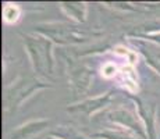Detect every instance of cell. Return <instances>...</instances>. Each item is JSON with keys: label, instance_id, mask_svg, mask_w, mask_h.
I'll return each mask as SVG.
<instances>
[{"label": "cell", "instance_id": "obj_4", "mask_svg": "<svg viewBox=\"0 0 160 139\" xmlns=\"http://www.w3.org/2000/svg\"><path fill=\"white\" fill-rule=\"evenodd\" d=\"M130 97L137 104L138 117L141 118V121H142V124L146 129L148 139H156V134H158V128H156L158 114H156L155 106L150 103H146L145 100H141L139 97H134V96H130Z\"/></svg>", "mask_w": 160, "mask_h": 139}, {"label": "cell", "instance_id": "obj_12", "mask_svg": "<svg viewBox=\"0 0 160 139\" xmlns=\"http://www.w3.org/2000/svg\"><path fill=\"white\" fill-rule=\"evenodd\" d=\"M91 138H99V139H139L137 135L125 131H114V129H104L102 132H96Z\"/></svg>", "mask_w": 160, "mask_h": 139}, {"label": "cell", "instance_id": "obj_10", "mask_svg": "<svg viewBox=\"0 0 160 139\" xmlns=\"http://www.w3.org/2000/svg\"><path fill=\"white\" fill-rule=\"evenodd\" d=\"M61 7L66 11L70 17H72L74 20H77L78 22H84L87 20V6L85 3L81 2H63Z\"/></svg>", "mask_w": 160, "mask_h": 139}, {"label": "cell", "instance_id": "obj_8", "mask_svg": "<svg viewBox=\"0 0 160 139\" xmlns=\"http://www.w3.org/2000/svg\"><path fill=\"white\" fill-rule=\"evenodd\" d=\"M43 88H50V85L48 83H41V82H29L27 81L25 83H21L18 88H13V93H7L6 102H7V107H14V104L22 103L28 96L36 92L38 89H43Z\"/></svg>", "mask_w": 160, "mask_h": 139}, {"label": "cell", "instance_id": "obj_1", "mask_svg": "<svg viewBox=\"0 0 160 139\" xmlns=\"http://www.w3.org/2000/svg\"><path fill=\"white\" fill-rule=\"evenodd\" d=\"M24 46L29 54L31 63L36 72L39 74H53V53H52V42L46 38H35L31 35H21Z\"/></svg>", "mask_w": 160, "mask_h": 139}, {"label": "cell", "instance_id": "obj_9", "mask_svg": "<svg viewBox=\"0 0 160 139\" xmlns=\"http://www.w3.org/2000/svg\"><path fill=\"white\" fill-rule=\"evenodd\" d=\"M92 82V74L91 70H88L84 66H78L70 71V83L75 93H85L89 89Z\"/></svg>", "mask_w": 160, "mask_h": 139}, {"label": "cell", "instance_id": "obj_7", "mask_svg": "<svg viewBox=\"0 0 160 139\" xmlns=\"http://www.w3.org/2000/svg\"><path fill=\"white\" fill-rule=\"evenodd\" d=\"M49 127H50V121L49 120H45V118L32 120V121L25 122V124L18 127L17 129H14L8 135V139H31L35 135L43 132Z\"/></svg>", "mask_w": 160, "mask_h": 139}, {"label": "cell", "instance_id": "obj_2", "mask_svg": "<svg viewBox=\"0 0 160 139\" xmlns=\"http://www.w3.org/2000/svg\"><path fill=\"white\" fill-rule=\"evenodd\" d=\"M35 29L43 38L52 39L58 45H78L89 39V33L82 32L77 27L64 22L39 24V25H35Z\"/></svg>", "mask_w": 160, "mask_h": 139}, {"label": "cell", "instance_id": "obj_3", "mask_svg": "<svg viewBox=\"0 0 160 139\" xmlns=\"http://www.w3.org/2000/svg\"><path fill=\"white\" fill-rule=\"evenodd\" d=\"M106 117L110 122L130 129L131 134L137 135L141 139H148L146 129L143 127L138 114H134L127 109H113L106 113Z\"/></svg>", "mask_w": 160, "mask_h": 139}, {"label": "cell", "instance_id": "obj_13", "mask_svg": "<svg viewBox=\"0 0 160 139\" xmlns=\"http://www.w3.org/2000/svg\"><path fill=\"white\" fill-rule=\"evenodd\" d=\"M156 128H158V137L160 139V114L158 116V124H156Z\"/></svg>", "mask_w": 160, "mask_h": 139}, {"label": "cell", "instance_id": "obj_14", "mask_svg": "<svg viewBox=\"0 0 160 139\" xmlns=\"http://www.w3.org/2000/svg\"><path fill=\"white\" fill-rule=\"evenodd\" d=\"M49 139H57V138H52V137H50V138H49Z\"/></svg>", "mask_w": 160, "mask_h": 139}, {"label": "cell", "instance_id": "obj_5", "mask_svg": "<svg viewBox=\"0 0 160 139\" xmlns=\"http://www.w3.org/2000/svg\"><path fill=\"white\" fill-rule=\"evenodd\" d=\"M112 99H113V92L110 91V92H106V93L100 95V96H96L93 99H85V100L79 102V103L70 106L67 110L71 111V113H84V114H87V116H92V114H95L96 111L103 110L104 107L112 102Z\"/></svg>", "mask_w": 160, "mask_h": 139}, {"label": "cell", "instance_id": "obj_11", "mask_svg": "<svg viewBox=\"0 0 160 139\" xmlns=\"http://www.w3.org/2000/svg\"><path fill=\"white\" fill-rule=\"evenodd\" d=\"M50 137L57 138V139H92V138L85 137V135L82 134L81 131H78L77 128L68 127V125H61V127H57L56 129H52Z\"/></svg>", "mask_w": 160, "mask_h": 139}, {"label": "cell", "instance_id": "obj_6", "mask_svg": "<svg viewBox=\"0 0 160 139\" xmlns=\"http://www.w3.org/2000/svg\"><path fill=\"white\" fill-rule=\"evenodd\" d=\"M132 42L143 56L146 63L158 74H160V46L145 38H134Z\"/></svg>", "mask_w": 160, "mask_h": 139}]
</instances>
